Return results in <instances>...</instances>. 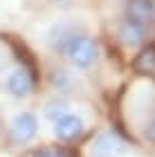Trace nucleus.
Masks as SVG:
<instances>
[{"instance_id": "39448f33", "label": "nucleus", "mask_w": 155, "mask_h": 157, "mask_svg": "<svg viewBox=\"0 0 155 157\" xmlns=\"http://www.w3.org/2000/svg\"><path fill=\"white\" fill-rule=\"evenodd\" d=\"M153 18H155L153 0H128L126 2V20L149 27L153 23Z\"/></svg>"}, {"instance_id": "f8f14e48", "label": "nucleus", "mask_w": 155, "mask_h": 157, "mask_svg": "<svg viewBox=\"0 0 155 157\" xmlns=\"http://www.w3.org/2000/svg\"><path fill=\"white\" fill-rule=\"evenodd\" d=\"M144 135H146V139H149V141H153V144H155V117L149 121V126H146Z\"/></svg>"}, {"instance_id": "423d86ee", "label": "nucleus", "mask_w": 155, "mask_h": 157, "mask_svg": "<svg viewBox=\"0 0 155 157\" xmlns=\"http://www.w3.org/2000/svg\"><path fill=\"white\" fill-rule=\"evenodd\" d=\"M81 132H83V119L76 117V115H70L68 112V115H63L54 121V135L61 141H72Z\"/></svg>"}, {"instance_id": "1a4fd4ad", "label": "nucleus", "mask_w": 155, "mask_h": 157, "mask_svg": "<svg viewBox=\"0 0 155 157\" xmlns=\"http://www.w3.org/2000/svg\"><path fill=\"white\" fill-rule=\"evenodd\" d=\"M52 85H54V90H59V92H72L74 78L68 70L56 67V70H52Z\"/></svg>"}, {"instance_id": "7ed1b4c3", "label": "nucleus", "mask_w": 155, "mask_h": 157, "mask_svg": "<svg viewBox=\"0 0 155 157\" xmlns=\"http://www.w3.org/2000/svg\"><path fill=\"white\" fill-rule=\"evenodd\" d=\"M5 90L14 99H27L34 92V74L27 67H16L11 70L5 81Z\"/></svg>"}, {"instance_id": "20e7f679", "label": "nucleus", "mask_w": 155, "mask_h": 157, "mask_svg": "<svg viewBox=\"0 0 155 157\" xmlns=\"http://www.w3.org/2000/svg\"><path fill=\"white\" fill-rule=\"evenodd\" d=\"M126 153V141L115 132H101L92 144V157H122Z\"/></svg>"}, {"instance_id": "6e6552de", "label": "nucleus", "mask_w": 155, "mask_h": 157, "mask_svg": "<svg viewBox=\"0 0 155 157\" xmlns=\"http://www.w3.org/2000/svg\"><path fill=\"white\" fill-rule=\"evenodd\" d=\"M135 72L139 74H155V47H146L137 54L135 63H133Z\"/></svg>"}, {"instance_id": "9b49d317", "label": "nucleus", "mask_w": 155, "mask_h": 157, "mask_svg": "<svg viewBox=\"0 0 155 157\" xmlns=\"http://www.w3.org/2000/svg\"><path fill=\"white\" fill-rule=\"evenodd\" d=\"M29 157H63L59 151H52V148H41V151H34Z\"/></svg>"}, {"instance_id": "0eeeda50", "label": "nucleus", "mask_w": 155, "mask_h": 157, "mask_svg": "<svg viewBox=\"0 0 155 157\" xmlns=\"http://www.w3.org/2000/svg\"><path fill=\"white\" fill-rule=\"evenodd\" d=\"M146 36H149V27L144 25H137L133 20H124L122 27H119V38L126 47H139L144 45Z\"/></svg>"}, {"instance_id": "f257e3e1", "label": "nucleus", "mask_w": 155, "mask_h": 157, "mask_svg": "<svg viewBox=\"0 0 155 157\" xmlns=\"http://www.w3.org/2000/svg\"><path fill=\"white\" fill-rule=\"evenodd\" d=\"M59 52L76 70H90L99 61V45L90 36H83V34H72L68 40H63Z\"/></svg>"}, {"instance_id": "f03ea898", "label": "nucleus", "mask_w": 155, "mask_h": 157, "mask_svg": "<svg viewBox=\"0 0 155 157\" xmlns=\"http://www.w3.org/2000/svg\"><path fill=\"white\" fill-rule=\"evenodd\" d=\"M36 135H38V119L34 112L23 110L18 115H14V119L9 121V137L14 144H18V146L29 144Z\"/></svg>"}, {"instance_id": "ddd939ff", "label": "nucleus", "mask_w": 155, "mask_h": 157, "mask_svg": "<svg viewBox=\"0 0 155 157\" xmlns=\"http://www.w3.org/2000/svg\"><path fill=\"white\" fill-rule=\"evenodd\" d=\"M52 5H56V7H63V9H68V7H74L79 0H50Z\"/></svg>"}, {"instance_id": "9d476101", "label": "nucleus", "mask_w": 155, "mask_h": 157, "mask_svg": "<svg viewBox=\"0 0 155 157\" xmlns=\"http://www.w3.org/2000/svg\"><path fill=\"white\" fill-rule=\"evenodd\" d=\"M63 115H68V103L65 101H61V99H52V101L45 103V117L47 119L56 121V119L63 117Z\"/></svg>"}]
</instances>
